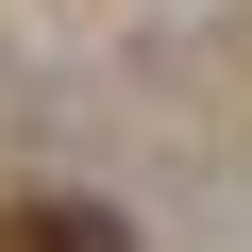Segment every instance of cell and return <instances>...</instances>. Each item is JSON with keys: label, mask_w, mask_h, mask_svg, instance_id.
I'll list each match as a JSON object with an SVG mask.
<instances>
[{"label": "cell", "mask_w": 252, "mask_h": 252, "mask_svg": "<svg viewBox=\"0 0 252 252\" xmlns=\"http://www.w3.org/2000/svg\"><path fill=\"white\" fill-rule=\"evenodd\" d=\"M0 252H135V219H118V202H67V185H34L17 219H0Z\"/></svg>", "instance_id": "cell-1"}]
</instances>
